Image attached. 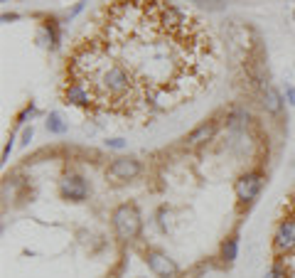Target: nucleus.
Returning a JSON list of instances; mask_svg holds the SVG:
<instances>
[{
  "label": "nucleus",
  "instance_id": "obj_1",
  "mask_svg": "<svg viewBox=\"0 0 295 278\" xmlns=\"http://www.w3.org/2000/svg\"><path fill=\"white\" fill-rule=\"evenodd\" d=\"M219 50L207 22L170 0H111L67 55L64 104L148 123L209 89Z\"/></svg>",
  "mask_w": 295,
  "mask_h": 278
},
{
  "label": "nucleus",
  "instance_id": "obj_2",
  "mask_svg": "<svg viewBox=\"0 0 295 278\" xmlns=\"http://www.w3.org/2000/svg\"><path fill=\"white\" fill-rule=\"evenodd\" d=\"M113 226L121 239H136L141 231V214L133 205H121L113 212Z\"/></svg>",
  "mask_w": 295,
  "mask_h": 278
},
{
  "label": "nucleus",
  "instance_id": "obj_3",
  "mask_svg": "<svg viewBox=\"0 0 295 278\" xmlns=\"http://www.w3.org/2000/svg\"><path fill=\"white\" fill-rule=\"evenodd\" d=\"M261 185H263L261 175H256V172L244 175V177L236 182V195H239V200H241V202H251V200H256V195L261 192Z\"/></svg>",
  "mask_w": 295,
  "mask_h": 278
},
{
  "label": "nucleus",
  "instance_id": "obj_4",
  "mask_svg": "<svg viewBox=\"0 0 295 278\" xmlns=\"http://www.w3.org/2000/svg\"><path fill=\"white\" fill-rule=\"evenodd\" d=\"M138 172H141V165H138V160H133V158H118V160H113L111 167H108V175H111L113 180H133Z\"/></svg>",
  "mask_w": 295,
  "mask_h": 278
},
{
  "label": "nucleus",
  "instance_id": "obj_5",
  "mask_svg": "<svg viewBox=\"0 0 295 278\" xmlns=\"http://www.w3.org/2000/svg\"><path fill=\"white\" fill-rule=\"evenodd\" d=\"M148 266H150V271L155 274V276L160 278H172L177 274V266H175V261L172 259H167V256H162V254H148Z\"/></svg>",
  "mask_w": 295,
  "mask_h": 278
},
{
  "label": "nucleus",
  "instance_id": "obj_6",
  "mask_svg": "<svg viewBox=\"0 0 295 278\" xmlns=\"http://www.w3.org/2000/svg\"><path fill=\"white\" fill-rule=\"evenodd\" d=\"M295 246V222H283L276 231V249L278 251H291Z\"/></svg>",
  "mask_w": 295,
  "mask_h": 278
},
{
  "label": "nucleus",
  "instance_id": "obj_7",
  "mask_svg": "<svg viewBox=\"0 0 295 278\" xmlns=\"http://www.w3.org/2000/svg\"><path fill=\"white\" fill-rule=\"evenodd\" d=\"M86 192H89V187H86V182H84L81 177H67V180L62 182V195H64L67 200L79 202V200L86 197Z\"/></svg>",
  "mask_w": 295,
  "mask_h": 278
},
{
  "label": "nucleus",
  "instance_id": "obj_8",
  "mask_svg": "<svg viewBox=\"0 0 295 278\" xmlns=\"http://www.w3.org/2000/svg\"><path fill=\"white\" fill-rule=\"evenodd\" d=\"M212 136H214V123H202L187 136V143H202V140H209Z\"/></svg>",
  "mask_w": 295,
  "mask_h": 278
},
{
  "label": "nucleus",
  "instance_id": "obj_9",
  "mask_svg": "<svg viewBox=\"0 0 295 278\" xmlns=\"http://www.w3.org/2000/svg\"><path fill=\"white\" fill-rule=\"evenodd\" d=\"M263 106H266L271 113H278V111H281V96H278V91H273V89H266Z\"/></svg>",
  "mask_w": 295,
  "mask_h": 278
},
{
  "label": "nucleus",
  "instance_id": "obj_10",
  "mask_svg": "<svg viewBox=\"0 0 295 278\" xmlns=\"http://www.w3.org/2000/svg\"><path fill=\"white\" fill-rule=\"evenodd\" d=\"M47 126H49V131L52 133H64V123H62V118H59V113H52L49 116V121H47Z\"/></svg>",
  "mask_w": 295,
  "mask_h": 278
},
{
  "label": "nucleus",
  "instance_id": "obj_11",
  "mask_svg": "<svg viewBox=\"0 0 295 278\" xmlns=\"http://www.w3.org/2000/svg\"><path fill=\"white\" fill-rule=\"evenodd\" d=\"M236 249H239V241H236V239H229L226 246H224V259H226V261H234V259H236Z\"/></svg>",
  "mask_w": 295,
  "mask_h": 278
},
{
  "label": "nucleus",
  "instance_id": "obj_12",
  "mask_svg": "<svg viewBox=\"0 0 295 278\" xmlns=\"http://www.w3.org/2000/svg\"><path fill=\"white\" fill-rule=\"evenodd\" d=\"M288 99H291V104H295V89H288Z\"/></svg>",
  "mask_w": 295,
  "mask_h": 278
}]
</instances>
